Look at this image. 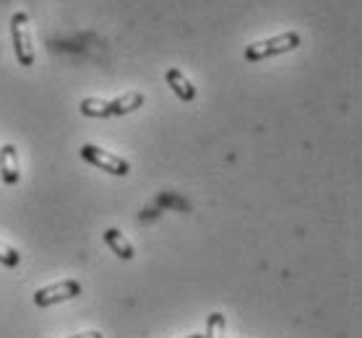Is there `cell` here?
Here are the masks:
<instances>
[{
    "label": "cell",
    "instance_id": "cell-1",
    "mask_svg": "<svg viewBox=\"0 0 362 338\" xmlns=\"http://www.w3.org/2000/svg\"><path fill=\"white\" fill-rule=\"evenodd\" d=\"M295 47H300V34L284 32V34H276V37H269V40L250 42L245 47V60L247 63H261L266 58H276V55L292 52Z\"/></svg>",
    "mask_w": 362,
    "mask_h": 338
},
{
    "label": "cell",
    "instance_id": "cell-2",
    "mask_svg": "<svg viewBox=\"0 0 362 338\" xmlns=\"http://www.w3.org/2000/svg\"><path fill=\"white\" fill-rule=\"evenodd\" d=\"M11 37H13V50H16V60L21 68L34 66V34H32V21L26 11H16L11 18Z\"/></svg>",
    "mask_w": 362,
    "mask_h": 338
},
{
    "label": "cell",
    "instance_id": "cell-3",
    "mask_svg": "<svg viewBox=\"0 0 362 338\" xmlns=\"http://www.w3.org/2000/svg\"><path fill=\"white\" fill-rule=\"evenodd\" d=\"M78 154H81L83 162H89V164L105 169V172L115 174V177H125V174H131V164H128L123 157L110 154V151L99 149V146H94V143H83Z\"/></svg>",
    "mask_w": 362,
    "mask_h": 338
},
{
    "label": "cell",
    "instance_id": "cell-4",
    "mask_svg": "<svg viewBox=\"0 0 362 338\" xmlns=\"http://www.w3.org/2000/svg\"><path fill=\"white\" fill-rule=\"evenodd\" d=\"M81 291H83L81 284H78L76 279L58 281V284H49V286H45V289H37V291H34V305L37 307L60 305V302L81 297Z\"/></svg>",
    "mask_w": 362,
    "mask_h": 338
},
{
    "label": "cell",
    "instance_id": "cell-5",
    "mask_svg": "<svg viewBox=\"0 0 362 338\" xmlns=\"http://www.w3.org/2000/svg\"><path fill=\"white\" fill-rule=\"evenodd\" d=\"M0 177L6 185H18L21 180V167H18V151L13 143H6V146H0Z\"/></svg>",
    "mask_w": 362,
    "mask_h": 338
},
{
    "label": "cell",
    "instance_id": "cell-6",
    "mask_svg": "<svg viewBox=\"0 0 362 338\" xmlns=\"http://www.w3.org/2000/svg\"><path fill=\"white\" fill-rule=\"evenodd\" d=\"M165 78H167V83H170V89L177 94V99H182V102L196 99V86L188 81V76L182 73L180 68H167Z\"/></svg>",
    "mask_w": 362,
    "mask_h": 338
},
{
    "label": "cell",
    "instance_id": "cell-7",
    "mask_svg": "<svg viewBox=\"0 0 362 338\" xmlns=\"http://www.w3.org/2000/svg\"><path fill=\"white\" fill-rule=\"evenodd\" d=\"M141 104H144V94H141V91H128V94H123V97H117V99L107 102L110 117H125V115H131V112L141 109Z\"/></svg>",
    "mask_w": 362,
    "mask_h": 338
},
{
    "label": "cell",
    "instance_id": "cell-8",
    "mask_svg": "<svg viewBox=\"0 0 362 338\" xmlns=\"http://www.w3.org/2000/svg\"><path fill=\"white\" fill-rule=\"evenodd\" d=\"M105 245H107L120 260H133V258H136V250H133V245L128 242V237H125L120 229H105Z\"/></svg>",
    "mask_w": 362,
    "mask_h": 338
},
{
    "label": "cell",
    "instance_id": "cell-9",
    "mask_svg": "<svg viewBox=\"0 0 362 338\" xmlns=\"http://www.w3.org/2000/svg\"><path fill=\"white\" fill-rule=\"evenodd\" d=\"M227 336V320L222 313H211L206 318V336L204 338H224Z\"/></svg>",
    "mask_w": 362,
    "mask_h": 338
},
{
    "label": "cell",
    "instance_id": "cell-10",
    "mask_svg": "<svg viewBox=\"0 0 362 338\" xmlns=\"http://www.w3.org/2000/svg\"><path fill=\"white\" fill-rule=\"evenodd\" d=\"M78 109H81V115L86 117H110V107L105 99H81V104H78Z\"/></svg>",
    "mask_w": 362,
    "mask_h": 338
},
{
    "label": "cell",
    "instance_id": "cell-11",
    "mask_svg": "<svg viewBox=\"0 0 362 338\" xmlns=\"http://www.w3.org/2000/svg\"><path fill=\"white\" fill-rule=\"evenodd\" d=\"M0 263L6 268H18L21 265V253L16 248H11L8 242H3V239H0Z\"/></svg>",
    "mask_w": 362,
    "mask_h": 338
},
{
    "label": "cell",
    "instance_id": "cell-12",
    "mask_svg": "<svg viewBox=\"0 0 362 338\" xmlns=\"http://www.w3.org/2000/svg\"><path fill=\"white\" fill-rule=\"evenodd\" d=\"M68 338H105L99 330H83V333H76V336H68Z\"/></svg>",
    "mask_w": 362,
    "mask_h": 338
},
{
    "label": "cell",
    "instance_id": "cell-13",
    "mask_svg": "<svg viewBox=\"0 0 362 338\" xmlns=\"http://www.w3.org/2000/svg\"><path fill=\"white\" fill-rule=\"evenodd\" d=\"M188 338H204V336H198V333H193V336H188Z\"/></svg>",
    "mask_w": 362,
    "mask_h": 338
}]
</instances>
